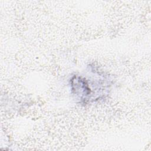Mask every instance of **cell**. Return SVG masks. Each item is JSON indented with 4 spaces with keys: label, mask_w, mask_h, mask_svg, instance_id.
Returning a JSON list of instances; mask_svg holds the SVG:
<instances>
[{
    "label": "cell",
    "mask_w": 151,
    "mask_h": 151,
    "mask_svg": "<svg viewBox=\"0 0 151 151\" xmlns=\"http://www.w3.org/2000/svg\"><path fill=\"white\" fill-rule=\"evenodd\" d=\"M70 84L72 93L80 103L86 104L92 99L93 84H90L88 80L76 75L71 78Z\"/></svg>",
    "instance_id": "1"
}]
</instances>
